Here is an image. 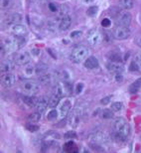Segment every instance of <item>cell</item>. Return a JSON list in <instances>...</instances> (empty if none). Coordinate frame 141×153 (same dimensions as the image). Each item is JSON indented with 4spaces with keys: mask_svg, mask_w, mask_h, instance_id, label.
I'll return each mask as SVG.
<instances>
[{
    "mask_svg": "<svg viewBox=\"0 0 141 153\" xmlns=\"http://www.w3.org/2000/svg\"><path fill=\"white\" fill-rule=\"evenodd\" d=\"M88 57V49L82 45H79L73 49L72 53H70V58H72L73 62L76 64H81L84 61L87 60Z\"/></svg>",
    "mask_w": 141,
    "mask_h": 153,
    "instance_id": "obj_1",
    "label": "cell"
},
{
    "mask_svg": "<svg viewBox=\"0 0 141 153\" xmlns=\"http://www.w3.org/2000/svg\"><path fill=\"white\" fill-rule=\"evenodd\" d=\"M20 90L25 94L35 96L36 94L39 93L40 85L37 82L32 81V79H26V81H23L20 84Z\"/></svg>",
    "mask_w": 141,
    "mask_h": 153,
    "instance_id": "obj_2",
    "label": "cell"
},
{
    "mask_svg": "<svg viewBox=\"0 0 141 153\" xmlns=\"http://www.w3.org/2000/svg\"><path fill=\"white\" fill-rule=\"evenodd\" d=\"M2 45L4 47L5 51L7 52H15L17 50H19V48L21 47L20 44V37H17V36H7L3 39L2 41Z\"/></svg>",
    "mask_w": 141,
    "mask_h": 153,
    "instance_id": "obj_3",
    "label": "cell"
},
{
    "mask_svg": "<svg viewBox=\"0 0 141 153\" xmlns=\"http://www.w3.org/2000/svg\"><path fill=\"white\" fill-rule=\"evenodd\" d=\"M114 130H115V132L120 134V135L123 136L124 138H126V137L129 135V133H130L129 124H128V122L122 117H118V118L115 119V121H114Z\"/></svg>",
    "mask_w": 141,
    "mask_h": 153,
    "instance_id": "obj_4",
    "label": "cell"
},
{
    "mask_svg": "<svg viewBox=\"0 0 141 153\" xmlns=\"http://www.w3.org/2000/svg\"><path fill=\"white\" fill-rule=\"evenodd\" d=\"M87 40L88 42V44L91 46H96L99 45L102 42L103 40V35L102 34V32L97 29H91L90 32L88 33Z\"/></svg>",
    "mask_w": 141,
    "mask_h": 153,
    "instance_id": "obj_5",
    "label": "cell"
},
{
    "mask_svg": "<svg viewBox=\"0 0 141 153\" xmlns=\"http://www.w3.org/2000/svg\"><path fill=\"white\" fill-rule=\"evenodd\" d=\"M115 19H116V23H117V25L128 27L131 24L132 16H131V14L127 11H118Z\"/></svg>",
    "mask_w": 141,
    "mask_h": 153,
    "instance_id": "obj_6",
    "label": "cell"
},
{
    "mask_svg": "<svg viewBox=\"0 0 141 153\" xmlns=\"http://www.w3.org/2000/svg\"><path fill=\"white\" fill-rule=\"evenodd\" d=\"M113 37L117 40H125L127 39L130 36L131 32L130 29L126 26H119L117 25V27H115L114 30L112 32Z\"/></svg>",
    "mask_w": 141,
    "mask_h": 153,
    "instance_id": "obj_7",
    "label": "cell"
},
{
    "mask_svg": "<svg viewBox=\"0 0 141 153\" xmlns=\"http://www.w3.org/2000/svg\"><path fill=\"white\" fill-rule=\"evenodd\" d=\"M30 61H31V55L27 51L19 52L14 57V62L19 66H25L30 63Z\"/></svg>",
    "mask_w": 141,
    "mask_h": 153,
    "instance_id": "obj_8",
    "label": "cell"
},
{
    "mask_svg": "<svg viewBox=\"0 0 141 153\" xmlns=\"http://www.w3.org/2000/svg\"><path fill=\"white\" fill-rule=\"evenodd\" d=\"M81 118H82V111L81 109L79 108H75L70 114V117H69V122L70 127L73 128H76L81 123Z\"/></svg>",
    "mask_w": 141,
    "mask_h": 153,
    "instance_id": "obj_9",
    "label": "cell"
},
{
    "mask_svg": "<svg viewBox=\"0 0 141 153\" xmlns=\"http://www.w3.org/2000/svg\"><path fill=\"white\" fill-rule=\"evenodd\" d=\"M70 108H72V102L69 99H65L64 100L60 102L59 105V118H64L66 117V115L69 114L70 111Z\"/></svg>",
    "mask_w": 141,
    "mask_h": 153,
    "instance_id": "obj_10",
    "label": "cell"
},
{
    "mask_svg": "<svg viewBox=\"0 0 141 153\" xmlns=\"http://www.w3.org/2000/svg\"><path fill=\"white\" fill-rule=\"evenodd\" d=\"M16 82V78L11 73H6V74H1V84L6 88L13 87Z\"/></svg>",
    "mask_w": 141,
    "mask_h": 153,
    "instance_id": "obj_11",
    "label": "cell"
},
{
    "mask_svg": "<svg viewBox=\"0 0 141 153\" xmlns=\"http://www.w3.org/2000/svg\"><path fill=\"white\" fill-rule=\"evenodd\" d=\"M28 30H27V27L25 25L21 23H18V24H15V25H12L11 26V33L17 37H24Z\"/></svg>",
    "mask_w": 141,
    "mask_h": 153,
    "instance_id": "obj_12",
    "label": "cell"
},
{
    "mask_svg": "<svg viewBox=\"0 0 141 153\" xmlns=\"http://www.w3.org/2000/svg\"><path fill=\"white\" fill-rule=\"evenodd\" d=\"M22 19H23V17L20 13H13L5 18L4 23H5V25H7V26H12V25H15V24L21 23Z\"/></svg>",
    "mask_w": 141,
    "mask_h": 153,
    "instance_id": "obj_13",
    "label": "cell"
},
{
    "mask_svg": "<svg viewBox=\"0 0 141 153\" xmlns=\"http://www.w3.org/2000/svg\"><path fill=\"white\" fill-rule=\"evenodd\" d=\"M48 108H49V99H47L46 97H40L38 100V102H37V105H36L37 111L42 114L47 111Z\"/></svg>",
    "mask_w": 141,
    "mask_h": 153,
    "instance_id": "obj_14",
    "label": "cell"
},
{
    "mask_svg": "<svg viewBox=\"0 0 141 153\" xmlns=\"http://www.w3.org/2000/svg\"><path fill=\"white\" fill-rule=\"evenodd\" d=\"M90 140L96 144H100V143H105L107 141V137L102 132H94L90 135Z\"/></svg>",
    "mask_w": 141,
    "mask_h": 153,
    "instance_id": "obj_15",
    "label": "cell"
},
{
    "mask_svg": "<svg viewBox=\"0 0 141 153\" xmlns=\"http://www.w3.org/2000/svg\"><path fill=\"white\" fill-rule=\"evenodd\" d=\"M107 69H108V71L113 75L121 74V73L123 72V67H122V65L116 62H110L108 65H107Z\"/></svg>",
    "mask_w": 141,
    "mask_h": 153,
    "instance_id": "obj_16",
    "label": "cell"
},
{
    "mask_svg": "<svg viewBox=\"0 0 141 153\" xmlns=\"http://www.w3.org/2000/svg\"><path fill=\"white\" fill-rule=\"evenodd\" d=\"M22 74L25 78H31L32 76L36 75V66L32 65V64H27L24 66L22 70Z\"/></svg>",
    "mask_w": 141,
    "mask_h": 153,
    "instance_id": "obj_17",
    "label": "cell"
},
{
    "mask_svg": "<svg viewBox=\"0 0 141 153\" xmlns=\"http://www.w3.org/2000/svg\"><path fill=\"white\" fill-rule=\"evenodd\" d=\"M70 25H72V18H70L69 15L63 17L62 19L60 20V24H59V29L61 31H66L68 30Z\"/></svg>",
    "mask_w": 141,
    "mask_h": 153,
    "instance_id": "obj_18",
    "label": "cell"
},
{
    "mask_svg": "<svg viewBox=\"0 0 141 153\" xmlns=\"http://www.w3.org/2000/svg\"><path fill=\"white\" fill-rule=\"evenodd\" d=\"M85 67L90 70L96 69L99 67V61H97V59L94 56H90L85 61Z\"/></svg>",
    "mask_w": 141,
    "mask_h": 153,
    "instance_id": "obj_19",
    "label": "cell"
},
{
    "mask_svg": "<svg viewBox=\"0 0 141 153\" xmlns=\"http://www.w3.org/2000/svg\"><path fill=\"white\" fill-rule=\"evenodd\" d=\"M38 100L35 96H28L26 94L25 97H23V102L26 105H28L29 108H34L37 105V102H38Z\"/></svg>",
    "mask_w": 141,
    "mask_h": 153,
    "instance_id": "obj_20",
    "label": "cell"
},
{
    "mask_svg": "<svg viewBox=\"0 0 141 153\" xmlns=\"http://www.w3.org/2000/svg\"><path fill=\"white\" fill-rule=\"evenodd\" d=\"M13 69H14V65L11 61H4L3 63H1L0 72H1V74H6V73H11Z\"/></svg>",
    "mask_w": 141,
    "mask_h": 153,
    "instance_id": "obj_21",
    "label": "cell"
},
{
    "mask_svg": "<svg viewBox=\"0 0 141 153\" xmlns=\"http://www.w3.org/2000/svg\"><path fill=\"white\" fill-rule=\"evenodd\" d=\"M53 81H54V75H52L51 73H49V72L46 73L44 75L39 76V82H41L42 85H48Z\"/></svg>",
    "mask_w": 141,
    "mask_h": 153,
    "instance_id": "obj_22",
    "label": "cell"
},
{
    "mask_svg": "<svg viewBox=\"0 0 141 153\" xmlns=\"http://www.w3.org/2000/svg\"><path fill=\"white\" fill-rule=\"evenodd\" d=\"M140 88H141V78L137 79L136 81H134L132 84L129 85L128 91H129L130 94H136L137 91L140 90Z\"/></svg>",
    "mask_w": 141,
    "mask_h": 153,
    "instance_id": "obj_23",
    "label": "cell"
},
{
    "mask_svg": "<svg viewBox=\"0 0 141 153\" xmlns=\"http://www.w3.org/2000/svg\"><path fill=\"white\" fill-rule=\"evenodd\" d=\"M59 118V111L56 108H52L47 114V119L50 121H56Z\"/></svg>",
    "mask_w": 141,
    "mask_h": 153,
    "instance_id": "obj_24",
    "label": "cell"
},
{
    "mask_svg": "<svg viewBox=\"0 0 141 153\" xmlns=\"http://www.w3.org/2000/svg\"><path fill=\"white\" fill-rule=\"evenodd\" d=\"M62 84V87H63V90H64V93H65V96H70V94H73V85L70 84V82L68 81H65L63 82H61Z\"/></svg>",
    "mask_w": 141,
    "mask_h": 153,
    "instance_id": "obj_25",
    "label": "cell"
},
{
    "mask_svg": "<svg viewBox=\"0 0 141 153\" xmlns=\"http://www.w3.org/2000/svg\"><path fill=\"white\" fill-rule=\"evenodd\" d=\"M119 5L125 10H129L134 6V1L133 0H119Z\"/></svg>",
    "mask_w": 141,
    "mask_h": 153,
    "instance_id": "obj_26",
    "label": "cell"
},
{
    "mask_svg": "<svg viewBox=\"0 0 141 153\" xmlns=\"http://www.w3.org/2000/svg\"><path fill=\"white\" fill-rule=\"evenodd\" d=\"M107 57H108V59L111 61V62H116V63H119L121 62V56L119 55V53L115 51H112L110 52V53L107 54Z\"/></svg>",
    "mask_w": 141,
    "mask_h": 153,
    "instance_id": "obj_27",
    "label": "cell"
},
{
    "mask_svg": "<svg viewBox=\"0 0 141 153\" xmlns=\"http://www.w3.org/2000/svg\"><path fill=\"white\" fill-rule=\"evenodd\" d=\"M60 103V97L53 94L50 99H49V108H56V106Z\"/></svg>",
    "mask_w": 141,
    "mask_h": 153,
    "instance_id": "obj_28",
    "label": "cell"
},
{
    "mask_svg": "<svg viewBox=\"0 0 141 153\" xmlns=\"http://www.w3.org/2000/svg\"><path fill=\"white\" fill-rule=\"evenodd\" d=\"M49 72V69L48 67L46 65H38L36 66V75L37 76H41V75H44L46 73Z\"/></svg>",
    "mask_w": 141,
    "mask_h": 153,
    "instance_id": "obj_29",
    "label": "cell"
},
{
    "mask_svg": "<svg viewBox=\"0 0 141 153\" xmlns=\"http://www.w3.org/2000/svg\"><path fill=\"white\" fill-rule=\"evenodd\" d=\"M65 150L67 152H78V147H76L73 142L69 141L65 144Z\"/></svg>",
    "mask_w": 141,
    "mask_h": 153,
    "instance_id": "obj_30",
    "label": "cell"
},
{
    "mask_svg": "<svg viewBox=\"0 0 141 153\" xmlns=\"http://www.w3.org/2000/svg\"><path fill=\"white\" fill-rule=\"evenodd\" d=\"M69 13V7L67 5H62V6H60V10L59 12H58V15H59V17L62 19L63 17H65L67 16Z\"/></svg>",
    "mask_w": 141,
    "mask_h": 153,
    "instance_id": "obj_31",
    "label": "cell"
},
{
    "mask_svg": "<svg viewBox=\"0 0 141 153\" xmlns=\"http://www.w3.org/2000/svg\"><path fill=\"white\" fill-rule=\"evenodd\" d=\"M13 4V0H0V7L1 9H8Z\"/></svg>",
    "mask_w": 141,
    "mask_h": 153,
    "instance_id": "obj_32",
    "label": "cell"
},
{
    "mask_svg": "<svg viewBox=\"0 0 141 153\" xmlns=\"http://www.w3.org/2000/svg\"><path fill=\"white\" fill-rule=\"evenodd\" d=\"M40 118H41V114L40 112H33L29 116H28V120L31 121V122H37L40 120Z\"/></svg>",
    "mask_w": 141,
    "mask_h": 153,
    "instance_id": "obj_33",
    "label": "cell"
},
{
    "mask_svg": "<svg viewBox=\"0 0 141 153\" xmlns=\"http://www.w3.org/2000/svg\"><path fill=\"white\" fill-rule=\"evenodd\" d=\"M102 117L105 118V119L112 118L113 117V111H112V109L105 108V109H103V111H102Z\"/></svg>",
    "mask_w": 141,
    "mask_h": 153,
    "instance_id": "obj_34",
    "label": "cell"
},
{
    "mask_svg": "<svg viewBox=\"0 0 141 153\" xmlns=\"http://www.w3.org/2000/svg\"><path fill=\"white\" fill-rule=\"evenodd\" d=\"M97 11H99V8H97V6H91L90 8L88 9V15L91 17L93 16H96V15L97 14Z\"/></svg>",
    "mask_w": 141,
    "mask_h": 153,
    "instance_id": "obj_35",
    "label": "cell"
},
{
    "mask_svg": "<svg viewBox=\"0 0 141 153\" xmlns=\"http://www.w3.org/2000/svg\"><path fill=\"white\" fill-rule=\"evenodd\" d=\"M47 27H48V29L50 30V32H55L57 30V23L55 22V21H48V23H47Z\"/></svg>",
    "mask_w": 141,
    "mask_h": 153,
    "instance_id": "obj_36",
    "label": "cell"
},
{
    "mask_svg": "<svg viewBox=\"0 0 141 153\" xmlns=\"http://www.w3.org/2000/svg\"><path fill=\"white\" fill-rule=\"evenodd\" d=\"M48 7L49 9H50V11H52L53 13H58L60 10V6L56 4V3H53V2H51V3H49V5H48Z\"/></svg>",
    "mask_w": 141,
    "mask_h": 153,
    "instance_id": "obj_37",
    "label": "cell"
},
{
    "mask_svg": "<svg viewBox=\"0 0 141 153\" xmlns=\"http://www.w3.org/2000/svg\"><path fill=\"white\" fill-rule=\"evenodd\" d=\"M111 109L113 111H120L122 109V103L119 102H115L111 105Z\"/></svg>",
    "mask_w": 141,
    "mask_h": 153,
    "instance_id": "obj_38",
    "label": "cell"
},
{
    "mask_svg": "<svg viewBox=\"0 0 141 153\" xmlns=\"http://www.w3.org/2000/svg\"><path fill=\"white\" fill-rule=\"evenodd\" d=\"M27 129H28L29 131H31V132H35V131L39 130V126L38 125H36L34 123H29L27 124Z\"/></svg>",
    "mask_w": 141,
    "mask_h": 153,
    "instance_id": "obj_39",
    "label": "cell"
},
{
    "mask_svg": "<svg viewBox=\"0 0 141 153\" xmlns=\"http://www.w3.org/2000/svg\"><path fill=\"white\" fill-rule=\"evenodd\" d=\"M134 61H135L136 64L139 67V69L141 70V52H139V53H137L135 55V57H134Z\"/></svg>",
    "mask_w": 141,
    "mask_h": 153,
    "instance_id": "obj_40",
    "label": "cell"
},
{
    "mask_svg": "<svg viewBox=\"0 0 141 153\" xmlns=\"http://www.w3.org/2000/svg\"><path fill=\"white\" fill-rule=\"evenodd\" d=\"M82 35V33L81 31H73L70 33V37H72L73 39H79L81 38Z\"/></svg>",
    "mask_w": 141,
    "mask_h": 153,
    "instance_id": "obj_41",
    "label": "cell"
},
{
    "mask_svg": "<svg viewBox=\"0 0 141 153\" xmlns=\"http://www.w3.org/2000/svg\"><path fill=\"white\" fill-rule=\"evenodd\" d=\"M76 134L73 130H70L65 134V138H76Z\"/></svg>",
    "mask_w": 141,
    "mask_h": 153,
    "instance_id": "obj_42",
    "label": "cell"
},
{
    "mask_svg": "<svg viewBox=\"0 0 141 153\" xmlns=\"http://www.w3.org/2000/svg\"><path fill=\"white\" fill-rule=\"evenodd\" d=\"M111 25V22H110L109 19H107V18H105L102 21V27H109Z\"/></svg>",
    "mask_w": 141,
    "mask_h": 153,
    "instance_id": "obj_43",
    "label": "cell"
},
{
    "mask_svg": "<svg viewBox=\"0 0 141 153\" xmlns=\"http://www.w3.org/2000/svg\"><path fill=\"white\" fill-rule=\"evenodd\" d=\"M103 37H105V41H107V42H110V40H111L112 38H114V37H113V34L111 35L109 32H105V34H103Z\"/></svg>",
    "mask_w": 141,
    "mask_h": 153,
    "instance_id": "obj_44",
    "label": "cell"
},
{
    "mask_svg": "<svg viewBox=\"0 0 141 153\" xmlns=\"http://www.w3.org/2000/svg\"><path fill=\"white\" fill-rule=\"evenodd\" d=\"M110 99H111V96L105 97H103L102 100H100V102H102V105H107V103L110 102Z\"/></svg>",
    "mask_w": 141,
    "mask_h": 153,
    "instance_id": "obj_45",
    "label": "cell"
},
{
    "mask_svg": "<svg viewBox=\"0 0 141 153\" xmlns=\"http://www.w3.org/2000/svg\"><path fill=\"white\" fill-rule=\"evenodd\" d=\"M82 87H84V85L81 84V82L76 85V94H79V93H81L82 90Z\"/></svg>",
    "mask_w": 141,
    "mask_h": 153,
    "instance_id": "obj_46",
    "label": "cell"
},
{
    "mask_svg": "<svg viewBox=\"0 0 141 153\" xmlns=\"http://www.w3.org/2000/svg\"><path fill=\"white\" fill-rule=\"evenodd\" d=\"M136 44L141 48V36H138V37L136 38Z\"/></svg>",
    "mask_w": 141,
    "mask_h": 153,
    "instance_id": "obj_47",
    "label": "cell"
},
{
    "mask_svg": "<svg viewBox=\"0 0 141 153\" xmlns=\"http://www.w3.org/2000/svg\"><path fill=\"white\" fill-rule=\"evenodd\" d=\"M82 2L85 3V4H90V3H91L94 1V0H82Z\"/></svg>",
    "mask_w": 141,
    "mask_h": 153,
    "instance_id": "obj_48",
    "label": "cell"
}]
</instances>
